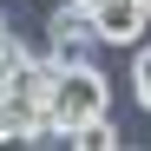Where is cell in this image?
<instances>
[{"label": "cell", "instance_id": "obj_1", "mask_svg": "<svg viewBox=\"0 0 151 151\" xmlns=\"http://www.w3.org/2000/svg\"><path fill=\"white\" fill-rule=\"evenodd\" d=\"M46 105H53V118L66 125V132H79L86 118H99V112L112 105V86H105V72L86 59V66H66V72H59V86H53Z\"/></svg>", "mask_w": 151, "mask_h": 151}, {"label": "cell", "instance_id": "obj_7", "mask_svg": "<svg viewBox=\"0 0 151 151\" xmlns=\"http://www.w3.org/2000/svg\"><path fill=\"white\" fill-rule=\"evenodd\" d=\"M132 7H138V13H145V27H151V0H132Z\"/></svg>", "mask_w": 151, "mask_h": 151}, {"label": "cell", "instance_id": "obj_6", "mask_svg": "<svg viewBox=\"0 0 151 151\" xmlns=\"http://www.w3.org/2000/svg\"><path fill=\"white\" fill-rule=\"evenodd\" d=\"M132 99L151 112V46H138V59H132Z\"/></svg>", "mask_w": 151, "mask_h": 151}, {"label": "cell", "instance_id": "obj_4", "mask_svg": "<svg viewBox=\"0 0 151 151\" xmlns=\"http://www.w3.org/2000/svg\"><path fill=\"white\" fill-rule=\"evenodd\" d=\"M46 105H40V99H27V92H0V138H7V145H27L33 138V118H40Z\"/></svg>", "mask_w": 151, "mask_h": 151}, {"label": "cell", "instance_id": "obj_2", "mask_svg": "<svg viewBox=\"0 0 151 151\" xmlns=\"http://www.w3.org/2000/svg\"><path fill=\"white\" fill-rule=\"evenodd\" d=\"M99 46V27L86 7H72V0H53V13H46V53H53L59 66H86Z\"/></svg>", "mask_w": 151, "mask_h": 151}, {"label": "cell", "instance_id": "obj_5", "mask_svg": "<svg viewBox=\"0 0 151 151\" xmlns=\"http://www.w3.org/2000/svg\"><path fill=\"white\" fill-rule=\"evenodd\" d=\"M66 145H79V151H112L118 145V132H112V118L99 112V118H86L79 132H66Z\"/></svg>", "mask_w": 151, "mask_h": 151}, {"label": "cell", "instance_id": "obj_8", "mask_svg": "<svg viewBox=\"0 0 151 151\" xmlns=\"http://www.w3.org/2000/svg\"><path fill=\"white\" fill-rule=\"evenodd\" d=\"M46 7H53V0H46Z\"/></svg>", "mask_w": 151, "mask_h": 151}, {"label": "cell", "instance_id": "obj_3", "mask_svg": "<svg viewBox=\"0 0 151 151\" xmlns=\"http://www.w3.org/2000/svg\"><path fill=\"white\" fill-rule=\"evenodd\" d=\"M92 27H99V46H138L151 27H145V13L132 7V0H105V7L92 13Z\"/></svg>", "mask_w": 151, "mask_h": 151}]
</instances>
